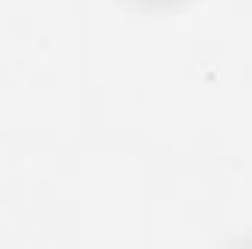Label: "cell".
Here are the masks:
<instances>
[{
  "label": "cell",
  "mask_w": 252,
  "mask_h": 249,
  "mask_svg": "<svg viewBox=\"0 0 252 249\" xmlns=\"http://www.w3.org/2000/svg\"><path fill=\"white\" fill-rule=\"evenodd\" d=\"M135 9H144V12H170V9H179L190 0H124Z\"/></svg>",
  "instance_id": "1"
}]
</instances>
